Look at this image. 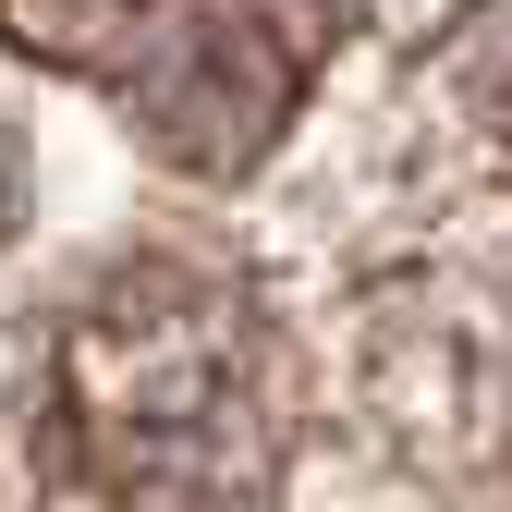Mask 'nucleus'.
<instances>
[{
  "instance_id": "f257e3e1",
  "label": "nucleus",
  "mask_w": 512,
  "mask_h": 512,
  "mask_svg": "<svg viewBox=\"0 0 512 512\" xmlns=\"http://www.w3.org/2000/svg\"><path fill=\"white\" fill-rule=\"evenodd\" d=\"M61 439L110 512H256L281 476V403L244 293L135 269L61 330Z\"/></svg>"
},
{
  "instance_id": "f03ea898",
  "label": "nucleus",
  "mask_w": 512,
  "mask_h": 512,
  "mask_svg": "<svg viewBox=\"0 0 512 512\" xmlns=\"http://www.w3.org/2000/svg\"><path fill=\"white\" fill-rule=\"evenodd\" d=\"M25 37L37 61H74L171 171L244 183L330 61V0H25Z\"/></svg>"
}]
</instances>
